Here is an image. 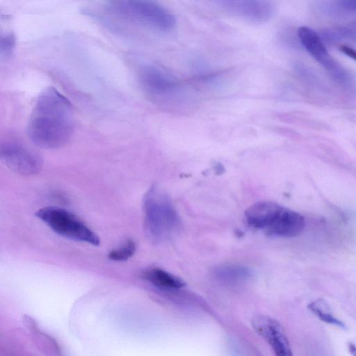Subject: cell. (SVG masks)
<instances>
[{
  "mask_svg": "<svg viewBox=\"0 0 356 356\" xmlns=\"http://www.w3.org/2000/svg\"><path fill=\"white\" fill-rule=\"evenodd\" d=\"M75 125L72 103L56 88L49 86L38 95L28 121L29 139L42 148L55 149L71 139Z\"/></svg>",
  "mask_w": 356,
  "mask_h": 356,
  "instance_id": "1",
  "label": "cell"
},
{
  "mask_svg": "<svg viewBox=\"0 0 356 356\" xmlns=\"http://www.w3.org/2000/svg\"><path fill=\"white\" fill-rule=\"evenodd\" d=\"M140 86L146 96L156 104L172 111L190 110L194 97L189 89L178 79L162 68L148 65L138 74Z\"/></svg>",
  "mask_w": 356,
  "mask_h": 356,
  "instance_id": "2",
  "label": "cell"
},
{
  "mask_svg": "<svg viewBox=\"0 0 356 356\" xmlns=\"http://www.w3.org/2000/svg\"><path fill=\"white\" fill-rule=\"evenodd\" d=\"M107 13L120 19L161 32H170L177 24L175 16L160 4L147 0H115L104 6Z\"/></svg>",
  "mask_w": 356,
  "mask_h": 356,
  "instance_id": "3",
  "label": "cell"
},
{
  "mask_svg": "<svg viewBox=\"0 0 356 356\" xmlns=\"http://www.w3.org/2000/svg\"><path fill=\"white\" fill-rule=\"evenodd\" d=\"M146 230L154 241L169 238L180 227V218L169 195L157 186H152L143 200Z\"/></svg>",
  "mask_w": 356,
  "mask_h": 356,
  "instance_id": "4",
  "label": "cell"
},
{
  "mask_svg": "<svg viewBox=\"0 0 356 356\" xmlns=\"http://www.w3.org/2000/svg\"><path fill=\"white\" fill-rule=\"evenodd\" d=\"M35 216L55 233L66 238L95 246L100 243L99 236L90 228L63 208L45 207L38 209Z\"/></svg>",
  "mask_w": 356,
  "mask_h": 356,
  "instance_id": "5",
  "label": "cell"
},
{
  "mask_svg": "<svg viewBox=\"0 0 356 356\" xmlns=\"http://www.w3.org/2000/svg\"><path fill=\"white\" fill-rule=\"evenodd\" d=\"M0 158L10 170L24 176L37 174L42 165L38 154L16 141H6L1 145Z\"/></svg>",
  "mask_w": 356,
  "mask_h": 356,
  "instance_id": "6",
  "label": "cell"
},
{
  "mask_svg": "<svg viewBox=\"0 0 356 356\" xmlns=\"http://www.w3.org/2000/svg\"><path fill=\"white\" fill-rule=\"evenodd\" d=\"M218 7L225 13L253 23H264L275 13V5L266 0H220Z\"/></svg>",
  "mask_w": 356,
  "mask_h": 356,
  "instance_id": "7",
  "label": "cell"
},
{
  "mask_svg": "<svg viewBox=\"0 0 356 356\" xmlns=\"http://www.w3.org/2000/svg\"><path fill=\"white\" fill-rule=\"evenodd\" d=\"M255 331L272 347L275 356H293L283 327L276 320L258 315L252 321Z\"/></svg>",
  "mask_w": 356,
  "mask_h": 356,
  "instance_id": "8",
  "label": "cell"
},
{
  "mask_svg": "<svg viewBox=\"0 0 356 356\" xmlns=\"http://www.w3.org/2000/svg\"><path fill=\"white\" fill-rule=\"evenodd\" d=\"M305 227V220L299 213L282 207L267 234L279 237H294L300 234Z\"/></svg>",
  "mask_w": 356,
  "mask_h": 356,
  "instance_id": "9",
  "label": "cell"
},
{
  "mask_svg": "<svg viewBox=\"0 0 356 356\" xmlns=\"http://www.w3.org/2000/svg\"><path fill=\"white\" fill-rule=\"evenodd\" d=\"M298 35L303 47L316 60L332 70L333 73L334 71L335 74L342 75L315 31L307 26H301L298 29Z\"/></svg>",
  "mask_w": 356,
  "mask_h": 356,
  "instance_id": "10",
  "label": "cell"
},
{
  "mask_svg": "<svg viewBox=\"0 0 356 356\" xmlns=\"http://www.w3.org/2000/svg\"><path fill=\"white\" fill-rule=\"evenodd\" d=\"M282 207L273 202H257L246 209L245 220L249 226L267 232Z\"/></svg>",
  "mask_w": 356,
  "mask_h": 356,
  "instance_id": "11",
  "label": "cell"
},
{
  "mask_svg": "<svg viewBox=\"0 0 356 356\" xmlns=\"http://www.w3.org/2000/svg\"><path fill=\"white\" fill-rule=\"evenodd\" d=\"M143 277L163 289H179L185 286V282L179 277L159 268L147 269L143 272Z\"/></svg>",
  "mask_w": 356,
  "mask_h": 356,
  "instance_id": "12",
  "label": "cell"
},
{
  "mask_svg": "<svg viewBox=\"0 0 356 356\" xmlns=\"http://www.w3.org/2000/svg\"><path fill=\"white\" fill-rule=\"evenodd\" d=\"M213 274L221 280L237 282L248 278L250 275V272L245 266L228 264L218 266L214 269Z\"/></svg>",
  "mask_w": 356,
  "mask_h": 356,
  "instance_id": "13",
  "label": "cell"
},
{
  "mask_svg": "<svg viewBox=\"0 0 356 356\" xmlns=\"http://www.w3.org/2000/svg\"><path fill=\"white\" fill-rule=\"evenodd\" d=\"M309 309L321 321L344 328L345 324L333 316L328 305L322 299L316 300L308 305Z\"/></svg>",
  "mask_w": 356,
  "mask_h": 356,
  "instance_id": "14",
  "label": "cell"
},
{
  "mask_svg": "<svg viewBox=\"0 0 356 356\" xmlns=\"http://www.w3.org/2000/svg\"><path fill=\"white\" fill-rule=\"evenodd\" d=\"M24 321L26 326L31 331L33 337L34 336V338L38 340L39 345L42 344L44 346V345H47V348H49L51 351L60 355V349L58 344L53 338L44 334L40 329H38L34 319L31 318L29 316H25L24 318Z\"/></svg>",
  "mask_w": 356,
  "mask_h": 356,
  "instance_id": "15",
  "label": "cell"
},
{
  "mask_svg": "<svg viewBox=\"0 0 356 356\" xmlns=\"http://www.w3.org/2000/svg\"><path fill=\"white\" fill-rule=\"evenodd\" d=\"M136 248L135 242L131 239H128L121 246L111 250L108 254V257L115 261H127L134 255Z\"/></svg>",
  "mask_w": 356,
  "mask_h": 356,
  "instance_id": "16",
  "label": "cell"
},
{
  "mask_svg": "<svg viewBox=\"0 0 356 356\" xmlns=\"http://www.w3.org/2000/svg\"><path fill=\"white\" fill-rule=\"evenodd\" d=\"M16 44L15 35L11 32L1 34L0 38V55L1 58L7 59L13 54Z\"/></svg>",
  "mask_w": 356,
  "mask_h": 356,
  "instance_id": "17",
  "label": "cell"
},
{
  "mask_svg": "<svg viewBox=\"0 0 356 356\" xmlns=\"http://www.w3.org/2000/svg\"><path fill=\"white\" fill-rule=\"evenodd\" d=\"M339 49L343 54L347 55L348 57L356 60V50L355 49H354L352 47L346 46V45L340 46Z\"/></svg>",
  "mask_w": 356,
  "mask_h": 356,
  "instance_id": "18",
  "label": "cell"
},
{
  "mask_svg": "<svg viewBox=\"0 0 356 356\" xmlns=\"http://www.w3.org/2000/svg\"><path fill=\"white\" fill-rule=\"evenodd\" d=\"M341 6L348 10H356V0H346L341 1Z\"/></svg>",
  "mask_w": 356,
  "mask_h": 356,
  "instance_id": "19",
  "label": "cell"
},
{
  "mask_svg": "<svg viewBox=\"0 0 356 356\" xmlns=\"http://www.w3.org/2000/svg\"><path fill=\"white\" fill-rule=\"evenodd\" d=\"M348 351L352 356H356V345L352 342L348 343Z\"/></svg>",
  "mask_w": 356,
  "mask_h": 356,
  "instance_id": "20",
  "label": "cell"
},
{
  "mask_svg": "<svg viewBox=\"0 0 356 356\" xmlns=\"http://www.w3.org/2000/svg\"><path fill=\"white\" fill-rule=\"evenodd\" d=\"M347 30L348 33L350 35H356V22L354 24H352L350 26L347 27V29H345Z\"/></svg>",
  "mask_w": 356,
  "mask_h": 356,
  "instance_id": "21",
  "label": "cell"
}]
</instances>
